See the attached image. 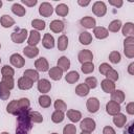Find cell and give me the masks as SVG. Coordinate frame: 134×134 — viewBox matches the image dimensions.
<instances>
[{"mask_svg":"<svg viewBox=\"0 0 134 134\" xmlns=\"http://www.w3.org/2000/svg\"><path fill=\"white\" fill-rule=\"evenodd\" d=\"M29 111L26 110L17 115V129L16 134H28L32 127V122L29 118Z\"/></svg>","mask_w":134,"mask_h":134,"instance_id":"6da1fadb","label":"cell"},{"mask_svg":"<svg viewBox=\"0 0 134 134\" xmlns=\"http://www.w3.org/2000/svg\"><path fill=\"white\" fill-rule=\"evenodd\" d=\"M28 37V31L26 28H20V29H16L14 32H12L10 35V39L14 43L16 44H21L23 43Z\"/></svg>","mask_w":134,"mask_h":134,"instance_id":"7a4b0ae2","label":"cell"},{"mask_svg":"<svg viewBox=\"0 0 134 134\" xmlns=\"http://www.w3.org/2000/svg\"><path fill=\"white\" fill-rule=\"evenodd\" d=\"M124 53L127 58H134V37H127L124 40Z\"/></svg>","mask_w":134,"mask_h":134,"instance_id":"3957f363","label":"cell"},{"mask_svg":"<svg viewBox=\"0 0 134 134\" xmlns=\"http://www.w3.org/2000/svg\"><path fill=\"white\" fill-rule=\"evenodd\" d=\"M80 128L82 131H85V132H93L96 128V122L94 119L90 118V117H86L84 118L83 120H81V124H80Z\"/></svg>","mask_w":134,"mask_h":134,"instance_id":"277c9868","label":"cell"},{"mask_svg":"<svg viewBox=\"0 0 134 134\" xmlns=\"http://www.w3.org/2000/svg\"><path fill=\"white\" fill-rule=\"evenodd\" d=\"M92 13L97 17H104L107 13V5L104 1H96L92 5Z\"/></svg>","mask_w":134,"mask_h":134,"instance_id":"5b68a950","label":"cell"},{"mask_svg":"<svg viewBox=\"0 0 134 134\" xmlns=\"http://www.w3.org/2000/svg\"><path fill=\"white\" fill-rule=\"evenodd\" d=\"M99 106H100L99 100L96 97H90L86 102V108L90 113H96L99 110Z\"/></svg>","mask_w":134,"mask_h":134,"instance_id":"8992f818","label":"cell"},{"mask_svg":"<svg viewBox=\"0 0 134 134\" xmlns=\"http://www.w3.org/2000/svg\"><path fill=\"white\" fill-rule=\"evenodd\" d=\"M77 60L81 64H84V63H88V62H92L93 60V53L91 50L89 49H83L79 52L77 54Z\"/></svg>","mask_w":134,"mask_h":134,"instance_id":"52a82bcc","label":"cell"},{"mask_svg":"<svg viewBox=\"0 0 134 134\" xmlns=\"http://www.w3.org/2000/svg\"><path fill=\"white\" fill-rule=\"evenodd\" d=\"M120 104H117L113 100H109L107 104H106V112L109 114V115H116L118 113H120Z\"/></svg>","mask_w":134,"mask_h":134,"instance_id":"ba28073f","label":"cell"},{"mask_svg":"<svg viewBox=\"0 0 134 134\" xmlns=\"http://www.w3.org/2000/svg\"><path fill=\"white\" fill-rule=\"evenodd\" d=\"M39 14L42 17H50L53 14V7L49 2H42L39 7Z\"/></svg>","mask_w":134,"mask_h":134,"instance_id":"9c48e42d","label":"cell"},{"mask_svg":"<svg viewBox=\"0 0 134 134\" xmlns=\"http://www.w3.org/2000/svg\"><path fill=\"white\" fill-rule=\"evenodd\" d=\"M9 62L14 67L22 68L25 65V59L20 53H13L9 57Z\"/></svg>","mask_w":134,"mask_h":134,"instance_id":"30bf717a","label":"cell"},{"mask_svg":"<svg viewBox=\"0 0 134 134\" xmlns=\"http://www.w3.org/2000/svg\"><path fill=\"white\" fill-rule=\"evenodd\" d=\"M40 40H41V35H40V32L38 30L32 29V30L29 31V36L27 38L28 46H37L39 44Z\"/></svg>","mask_w":134,"mask_h":134,"instance_id":"8fae6325","label":"cell"},{"mask_svg":"<svg viewBox=\"0 0 134 134\" xmlns=\"http://www.w3.org/2000/svg\"><path fill=\"white\" fill-rule=\"evenodd\" d=\"M35 67L37 71H41V72H45L49 70V64L48 61L45 58H39L35 61Z\"/></svg>","mask_w":134,"mask_h":134,"instance_id":"7c38bea8","label":"cell"},{"mask_svg":"<svg viewBox=\"0 0 134 134\" xmlns=\"http://www.w3.org/2000/svg\"><path fill=\"white\" fill-rule=\"evenodd\" d=\"M37 88L39 90V92L45 94V93H48L51 89V84L48 80L46 79H41L38 81V84H37Z\"/></svg>","mask_w":134,"mask_h":134,"instance_id":"4fadbf2b","label":"cell"},{"mask_svg":"<svg viewBox=\"0 0 134 134\" xmlns=\"http://www.w3.org/2000/svg\"><path fill=\"white\" fill-rule=\"evenodd\" d=\"M80 24H81L83 27L87 28V29H92V28L95 27L96 21H95V19H94L93 17L85 16V17H83V18L80 20Z\"/></svg>","mask_w":134,"mask_h":134,"instance_id":"5bb4252c","label":"cell"},{"mask_svg":"<svg viewBox=\"0 0 134 134\" xmlns=\"http://www.w3.org/2000/svg\"><path fill=\"white\" fill-rule=\"evenodd\" d=\"M49 28L52 32H55V34H59V32H62L65 28V24L63 21L61 20H53L50 22L49 24Z\"/></svg>","mask_w":134,"mask_h":134,"instance_id":"9a60e30c","label":"cell"},{"mask_svg":"<svg viewBox=\"0 0 134 134\" xmlns=\"http://www.w3.org/2000/svg\"><path fill=\"white\" fill-rule=\"evenodd\" d=\"M100 87H102V89H103L104 92L111 94L115 90V83L112 82V81H110V80L105 79V80H103L100 82Z\"/></svg>","mask_w":134,"mask_h":134,"instance_id":"2e32d148","label":"cell"},{"mask_svg":"<svg viewBox=\"0 0 134 134\" xmlns=\"http://www.w3.org/2000/svg\"><path fill=\"white\" fill-rule=\"evenodd\" d=\"M93 34H94V37L99 40L106 39L109 36V31L107 30V28H105L103 26H95L93 28Z\"/></svg>","mask_w":134,"mask_h":134,"instance_id":"e0dca14e","label":"cell"},{"mask_svg":"<svg viewBox=\"0 0 134 134\" xmlns=\"http://www.w3.org/2000/svg\"><path fill=\"white\" fill-rule=\"evenodd\" d=\"M42 45L46 49H52L54 47V38L50 34H45L42 39Z\"/></svg>","mask_w":134,"mask_h":134,"instance_id":"ac0fdd59","label":"cell"},{"mask_svg":"<svg viewBox=\"0 0 134 134\" xmlns=\"http://www.w3.org/2000/svg\"><path fill=\"white\" fill-rule=\"evenodd\" d=\"M17 84H18V88L21 89V90H28V89H30V88L32 87V85H34V83H32L30 80H28L27 77H25V76H21V77L18 80Z\"/></svg>","mask_w":134,"mask_h":134,"instance_id":"d6986e66","label":"cell"},{"mask_svg":"<svg viewBox=\"0 0 134 134\" xmlns=\"http://www.w3.org/2000/svg\"><path fill=\"white\" fill-rule=\"evenodd\" d=\"M6 111L7 113L17 116L20 113V109H19V105H18V99H14L10 103H8L7 107H6Z\"/></svg>","mask_w":134,"mask_h":134,"instance_id":"ffe728a7","label":"cell"},{"mask_svg":"<svg viewBox=\"0 0 134 134\" xmlns=\"http://www.w3.org/2000/svg\"><path fill=\"white\" fill-rule=\"evenodd\" d=\"M48 75L50 76L51 80H53V81H59V80H61L62 76H63V71H62L58 66L51 67V68L48 70Z\"/></svg>","mask_w":134,"mask_h":134,"instance_id":"44dd1931","label":"cell"},{"mask_svg":"<svg viewBox=\"0 0 134 134\" xmlns=\"http://www.w3.org/2000/svg\"><path fill=\"white\" fill-rule=\"evenodd\" d=\"M67 117L70 121L72 122H77L81 120L82 118V113L79 110H74V109H69L67 110Z\"/></svg>","mask_w":134,"mask_h":134,"instance_id":"7402d4cb","label":"cell"},{"mask_svg":"<svg viewBox=\"0 0 134 134\" xmlns=\"http://www.w3.org/2000/svg\"><path fill=\"white\" fill-rule=\"evenodd\" d=\"M23 53L27 58H36L39 54V48L37 46H26L23 48Z\"/></svg>","mask_w":134,"mask_h":134,"instance_id":"603a6c76","label":"cell"},{"mask_svg":"<svg viewBox=\"0 0 134 134\" xmlns=\"http://www.w3.org/2000/svg\"><path fill=\"white\" fill-rule=\"evenodd\" d=\"M58 67L64 72V71H67L69 68H70V60L65 57V55H62L59 58L58 60Z\"/></svg>","mask_w":134,"mask_h":134,"instance_id":"cb8c5ba5","label":"cell"},{"mask_svg":"<svg viewBox=\"0 0 134 134\" xmlns=\"http://www.w3.org/2000/svg\"><path fill=\"white\" fill-rule=\"evenodd\" d=\"M125 93L122 90H119V89H115L112 93H111V100L117 103V104H121L124 100H125Z\"/></svg>","mask_w":134,"mask_h":134,"instance_id":"d4e9b609","label":"cell"},{"mask_svg":"<svg viewBox=\"0 0 134 134\" xmlns=\"http://www.w3.org/2000/svg\"><path fill=\"white\" fill-rule=\"evenodd\" d=\"M89 91H90V89H89V87L85 83L79 84L75 87V94L79 95V96H81V97H84V96L88 95L89 94Z\"/></svg>","mask_w":134,"mask_h":134,"instance_id":"484cf974","label":"cell"},{"mask_svg":"<svg viewBox=\"0 0 134 134\" xmlns=\"http://www.w3.org/2000/svg\"><path fill=\"white\" fill-rule=\"evenodd\" d=\"M127 122V117L125 114L122 113H118L116 115L113 116V124L117 127V128H122Z\"/></svg>","mask_w":134,"mask_h":134,"instance_id":"4316f807","label":"cell"},{"mask_svg":"<svg viewBox=\"0 0 134 134\" xmlns=\"http://www.w3.org/2000/svg\"><path fill=\"white\" fill-rule=\"evenodd\" d=\"M0 24L4 28H9L15 24V20L9 15H3L0 18Z\"/></svg>","mask_w":134,"mask_h":134,"instance_id":"83f0119b","label":"cell"},{"mask_svg":"<svg viewBox=\"0 0 134 134\" xmlns=\"http://www.w3.org/2000/svg\"><path fill=\"white\" fill-rule=\"evenodd\" d=\"M121 32L126 38L132 37L134 34V24L132 22H127L126 24H124L121 26Z\"/></svg>","mask_w":134,"mask_h":134,"instance_id":"f1b7e54d","label":"cell"},{"mask_svg":"<svg viewBox=\"0 0 134 134\" xmlns=\"http://www.w3.org/2000/svg\"><path fill=\"white\" fill-rule=\"evenodd\" d=\"M23 76L27 77L28 80H30L32 83L34 82H38L39 81V72L35 69H26L23 72Z\"/></svg>","mask_w":134,"mask_h":134,"instance_id":"f546056e","label":"cell"},{"mask_svg":"<svg viewBox=\"0 0 134 134\" xmlns=\"http://www.w3.org/2000/svg\"><path fill=\"white\" fill-rule=\"evenodd\" d=\"M12 12H13L16 16H18V17H23V16L26 14L25 7H24L22 4H20V3H14V4L12 5Z\"/></svg>","mask_w":134,"mask_h":134,"instance_id":"4dcf8cb0","label":"cell"},{"mask_svg":"<svg viewBox=\"0 0 134 134\" xmlns=\"http://www.w3.org/2000/svg\"><path fill=\"white\" fill-rule=\"evenodd\" d=\"M79 41L83 45H89L92 42V35L88 31H83L79 36Z\"/></svg>","mask_w":134,"mask_h":134,"instance_id":"1f68e13d","label":"cell"},{"mask_svg":"<svg viewBox=\"0 0 134 134\" xmlns=\"http://www.w3.org/2000/svg\"><path fill=\"white\" fill-rule=\"evenodd\" d=\"M65 80L68 84H74L76 83L79 80H80V74L77 71L75 70H72V71H69L67 72V74L65 75Z\"/></svg>","mask_w":134,"mask_h":134,"instance_id":"d6a6232c","label":"cell"},{"mask_svg":"<svg viewBox=\"0 0 134 134\" xmlns=\"http://www.w3.org/2000/svg\"><path fill=\"white\" fill-rule=\"evenodd\" d=\"M54 10H55V14H57L58 16H60V17H65V16H67L68 13H69V7H68V5H66V4H64V3H60V4L57 5V7L54 8Z\"/></svg>","mask_w":134,"mask_h":134,"instance_id":"836d02e7","label":"cell"},{"mask_svg":"<svg viewBox=\"0 0 134 134\" xmlns=\"http://www.w3.org/2000/svg\"><path fill=\"white\" fill-rule=\"evenodd\" d=\"M68 47V38L66 35H61L58 39V49L60 51L66 50Z\"/></svg>","mask_w":134,"mask_h":134,"instance_id":"e575fe53","label":"cell"},{"mask_svg":"<svg viewBox=\"0 0 134 134\" xmlns=\"http://www.w3.org/2000/svg\"><path fill=\"white\" fill-rule=\"evenodd\" d=\"M38 103H39L40 107H42V108H49L51 105V98H50V96H48L46 94H42L39 96Z\"/></svg>","mask_w":134,"mask_h":134,"instance_id":"d590c367","label":"cell"},{"mask_svg":"<svg viewBox=\"0 0 134 134\" xmlns=\"http://www.w3.org/2000/svg\"><path fill=\"white\" fill-rule=\"evenodd\" d=\"M121 26H122L121 21L118 20V19H115V20H113V21L110 22V24L108 25V29L107 30L108 31H111V32H117L121 28Z\"/></svg>","mask_w":134,"mask_h":134,"instance_id":"8d00e7d4","label":"cell"},{"mask_svg":"<svg viewBox=\"0 0 134 134\" xmlns=\"http://www.w3.org/2000/svg\"><path fill=\"white\" fill-rule=\"evenodd\" d=\"M29 118L32 124H41L43 121V116L38 111H29Z\"/></svg>","mask_w":134,"mask_h":134,"instance_id":"74e56055","label":"cell"},{"mask_svg":"<svg viewBox=\"0 0 134 134\" xmlns=\"http://www.w3.org/2000/svg\"><path fill=\"white\" fill-rule=\"evenodd\" d=\"M31 26L35 30H44L45 27H46V23L44 20H41V19H34L31 21Z\"/></svg>","mask_w":134,"mask_h":134,"instance_id":"f35d334b","label":"cell"},{"mask_svg":"<svg viewBox=\"0 0 134 134\" xmlns=\"http://www.w3.org/2000/svg\"><path fill=\"white\" fill-rule=\"evenodd\" d=\"M18 105H19V109H20V113L26 110H29L30 107V102L27 97H22L20 99H18Z\"/></svg>","mask_w":134,"mask_h":134,"instance_id":"ab89813d","label":"cell"},{"mask_svg":"<svg viewBox=\"0 0 134 134\" xmlns=\"http://www.w3.org/2000/svg\"><path fill=\"white\" fill-rule=\"evenodd\" d=\"M9 96H10V90L2 82H0V98L2 100H6L8 99Z\"/></svg>","mask_w":134,"mask_h":134,"instance_id":"60d3db41","label":"cell"},{"mask_svg":"<svg viewBox=\"0 0 134 134\" xmlns=\"http://www.w3.org/2000/svg\"><path fill=\"white\" fill-rule=\"evenodd\" d=\"M1 74L4 77H14L15 75V70L13 67H10L9 65H4L1 68Z\"/></svg>","mask_w":134,"mask_h":134,"instance_id":"b9f144b4","label":"cell"},{"mask_svg":"<svg viewBox=\"0 0 134 134\" xmlns=\"http://www.w3.org/2000/svg\"><path fill=\"white\" fill-rule=\"evenodd\" d=\"M65 118V114L64 112H61V111H58L55 110L52 114H51V120L54 122V124H60L64 120Z\"/></svg>","mask_w":134,"mask_h":134,"instance_id":"7bdbcfd3","label":"cell"},{"mask_svg":"<svg viewBox=\"0 0 134 134\" xmlns=\"http://www.w3.org/2000/svg\"><path fill=\"white\" fill-rule=\"evenodd\" d=\"M81 70L84 74H89V73H92L94 71V64L92 62H88V63H84L82 64V67H81Z\"/></svg>","mask_w":134,"mask_h":134,"instance_id":"ee69618b","label":"cell"},{"mask_svg":"<svg viewBox=\"0 0 134 134\" xmlns=\"http://www.w3.org/2000/svg\"><path fill=\"white\" fill-rule=\"evenodd\" d=\"M120 60H121V55H120V53H119L118 51L113 50V51L110 52V54H109V61H110L111 63H113V64H118V63L120 62Z\"/></svg>","mask_w":134,"mask_h":134,"instance_id":"f6af8a7d","label":"cell"},{"mask_svg":"<svg viewBox=\"0 0 134 134\" xmlns=\"http://www.w3.org/2000/svg\"><path fill=\"white\" fill-rule=\"evenodd\" d=\"M53 106H54V109L58 110V111H61V112L67 111V105H66V103H65L63 99H59V98H58V99L54 102Z\"/></svg>","mask_w":134,"mask_h":134,"instance_id":"bcb514c9","label":"cell"},{"mask_svg":"<svg viewBox=\"0 0 134 134\" xmlns=\"http://www.w3.org/2000/svg\"><path fill=\"white\" fill-rule=\"evenodd\" d=\"M105 76H106L107 80H110V81H112V82H116V81L119 79L118 72H117L115 69H113V68H111V69L106 73Z\"/></svg>","mask_w":134,"mask_h":134,"instance_id":"7dc6e473","label":"cell"},{"mask_svg":"<svg viewBox=\"0 0 134 134\" xmlns=\"http://www.w3.org/2000/svg\"><path fill=\"white\" fill-rule=\"evenodd\" d=\"M85 84L89 87V89H94L97 87V80L94 76H88L85 80Z\"/></svg>","mask_w":134,"mask_h":134,"instance_id":"c3c4849f","label":"cell"},{"mask_svg":"<svg viewBox=\"0 0 134 134\" xmlns=\"http://www.w3.org/2000/svg\"><path fill=\"white\" fill-rule=\"evenodd\" d=\"M1 82H2V83H3L9 90L14 89V87H15V81H14V77H4V76H2Z\"/></svg>","mask_w":134,"mask_h":134,"instance_id":"681fc988","label":"cell"},{"mask_svg":"<svg viewBox=\"0 0 134 134\" xmlns=\"http://www.w3.org/2000/svg\"><path fill=\"white\" fill-rule=\"evenodd\" d=\"M76 127L73 124H67L63 129V134H75Z\"/></svg>","mask_w":134,"mask_h":134,"instance_id":"f907efd6","label":"cell"},{"mask_svg":"<svg viewBox=\"0 0 134 134\" xmlns=\"http://www.w3.org/2000/svg\"><path fill=\"white\" fill-rule=\"evenodd\" d=\"M111 68H112L111 65H109L108 63H102V64L99 65V67H98V70H99V72H100L103 75H106V73H107Z\"/></svg>","mask_w":134,"mask_h":134,"instance_id":"816d5d0a","label":"cell"},{"mask_svg":"<svg viewBox=\"0 0 134 134\" xmlns=\"http://www.w3.org/2000/svg\"><path fill=\"white\" fill-rule=\"evenodd\" d=\"M109 4L114 6V7H116V8H119V7L122 6L124 1L122 0H109Z\"/></svg>","mask_w":134,"mask_h":134,"instance_id":"f5cc1de1","label":"cell"},{"mask_svg":"<svg viewBox=\"0 0 134 134\" xmlns=\"http://www.w3.org/2000/svg\"><path fill=\"white\" fill-rule=\"evenodd\" d=\"M126 111H127V113L130 114V115H133V114H134V103H133V102H130V103L127 105Z\"/></svg>","mask_w":134,"mask_h":134,"instance_id":"db71d44e","label":"cell"},{"mask_svg":"<svg viewBox=\"0 0 134 134\" xmlns=\"http://www.w3.org/2000/svg\"><path fill=\"white\" fill-rule=\"evenodd\" d=\"M103 134H116V132H115V130H114L112 127L106 126V127H104V129H103Z\"/></svg>","mask_w":134,"mask_h":134,"instance_id":"11a10c76","label":"cell"},{"mask_svg":"<svg viewBox=\"0 0 134 134\" xmlns=\"http://www.w3.org/2000/svg\"><path fill=\"white\" fill-rule=\"evenodd\" d=\"M21 2H22L24 5L28 6V7H32V6H35V5L38 3L37 0H22Z\"/></svg>","mask_w":134,"mask_h":134,"instance_id":"9f6ffc18","label":"cell"},{"mask_svg":"<svg viewBox=\"0 0 134 134\" xmlns=\"http://www.w3.org/2000/svg\"><path fill=\"white\" fill-rule=\"evenodd\" d=\"M124 134H133V121L127 127V129H125Z\"/></svg>","mask_w":134,"mask_h":134,"instance_id":"6f0895ef","label":"cell"},{"mask_svg":"<svg viewBox=\"0 0 134 134\" xmlns=\"http://www.w3.org/2000/svg\"><path fill=\"white\" fill-rule=\"evenodd\" d=\"M128 72H129V74H131V75L134 74V63H131V64L128 66Z\"/></svg>","mask_w":134,"mask_h":134,"instance_id":"680465c9","label":"cell"},{"mask_svg":"<svg viewBox=\"0 0 134 134\" xmlns=\"http://www.w3.org/2000/svg\"><path fill=\"white\" fill-rule=\"evenodd\" d=\"M77 4L84 7V6L89 5V4H90V1H82V0H79V1H77Z\"/></svg>","mask_w":134,"mask_h":134,"instance_id":"91938a15","label":"cell"},{"mask_svg":"<svg viewBox=\"0 0 134 134\" xmlns=\"http://www.w3.org/2000/svg\"><path fill=\"white\" fill-rule=\"evenodd\" d=\"M81 134H91V133H89V132H85V131H82V132H81Z\"/></svg>","mask_w":134,"mask_h":134,"instance_id":"94428289","label":"cell"},{"mask_svg":"<svg viewBox=\"0 0 134 134\" xmlns=\"http://www.w3.org/2000/svg\"><path fill=\"white\" fill-rule=\"evenodd\" d=\"M0 134H9V133H8V132H1Z\"/></svg>","mask_w":134,"mask_h":134,"instance_id":"6125c7cd","label":"cell"},{"mask_svg":"<svg viewBox=\"0 0 134 134\" xmlns=\"http://www.w3.org/2000/svg\"><path fill=\"white\" fill-rule=\"evenodd\" d=\"M2 4H3V3H2V1L0 0V8H1V6H2Z\"/></svg>","mask_w":134,"mask_h":134,"instance_id":"be15d7a7","label":"cell"},{"mask_svg":"<svg viewBox=\"0 0 134 134\" xmlns=\"http://www.w3.org/2000/svg\"><path fill=\"white\" fill-rule=\"evenodd\" d=\"M51 134H58V133H55V132H54V133H51Z\"/></svg>","mask_w":134,"mask_h":134,"instance_id":"e7e4bbea","label":"cell"},{"mask_svg":"<svg viewBox=\"0 0 134 134\" xmlns=\"http://www.w3.org/2000/svg\"><path fill=\"white\" fill-rule=\"evenodd\" d=\"M0 48H1V44H0Z\"/></svg>","mask_w":134,"mask_h":134,"instance_id":"03108f58","label":"cell"},{"mask_svg":"<svg viewBox=\"0 0 134 134\" xmlns=\"http://www.w3.org/2000/svg\"><path fill=\"white\" fill-rule=\"evenodd\" d=\"M0 63H1V59H0Z\"/></svg>","mask_w":134,"mask_h":134,"instance_id":"003e7915","label":"cell"}]
</instances>
